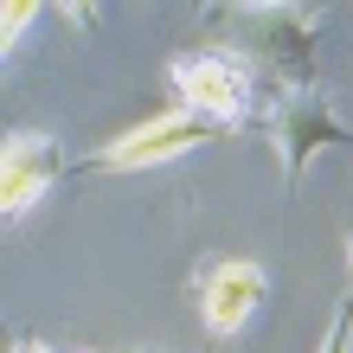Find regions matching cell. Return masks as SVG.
Returning a JSON list of instances; mask_svg holds the SVG:
<instances>
[{
  "label": "cell",
  "instance_id": "cell-6",
  "mask_svg": "<svg viewBox=\"0 0 353 353\" xmlns=\"http://www.w3.org/2000/svg\"><path fill=\"white\" fill-rule=\"evenodd\" d=\"M58 168H65V154H58L52 135H32V129L7 135V168H0V205H7V219H19L39 193H52Z\"/></svg>",
  "mask_w": 353,
  "mask_h": 353
},
{
  "label": "cell",
  "instance_id": "cell-8",
  "mask_svg": "<svg viewBox=\"0 0 353 353\" xmlns=\"http://www.w3.org/2000/svg\"><path fill=\"white\" fill-rule=\"evenodd\" d=\"M32 19V7H7V46H19V26Z\"/></svg>",
  "mask_w": 353,
  "mask_h": 353
},
{
  "label": "cell",
  "instance_id": "cell-5",
  "mask_svg": "<svg viewBox=\"0 0 353 353\" xmlns=\"http://www.w3.org/2000/svg\"><path fill=\"white\" fill-rule=\"evenodd\" d=\"M263 270L257 263H244V257H225V263H212L199 276V315H205V327H212L219 341H232V334H244V321L263 308Z\"/></svg>",
  "mask_w": 353,
  "mask_h": 353
},
{
  "label": "cell",
  "instance_id": "cell-2",
  "mask_svg": "<svg viewBox=\"0 0 353 353\" xmlns=\"http://www.w3.org/2000/svg\"><path fill=\"white\" fill-rule=\"evenodd\" d=\"M263 129L270 141H276V161H283V186L296 193L302 174H308V161H315L321 148H347V122L327 110V97L315 84H302V90H276L270 97V116H263Z\"/></svg>",
  "mask_w": 353,
  "mask_h": 353
},
{
  "label": "cell",
  "instance_id": "cell-1",
  "mask_svg": "<svg viewBox=\"0 0 353 353\" xmlns=\"http://www.w3.org/2000/svg\"><path fill=\"white\" fill-rule=\"evenodd\" d=\"M205 19L232 32L212 46L238 52L251 71H263L270 90L315 84V7H212Z\"/></svg>",
  "mask_w": 353,
  "mask_h": 353
},
{
  "label": "cell",
  "instance_id": "cell-9",
  "mask_svg": "<svg viewBox=\"0 0 353 353\" xmlns=\"http://www.w3.org/2000/svg\"><path fill=\"white\" fill-rule=\"evenodd\" d=\"M347 257H353V238H347Z\"/></svg>",
  "mask_w": 353,
  "mask_h": 353
},
{
  "label": "cell",
  "instance_id": "cell-3",
  "mask_svg": "<svg viewBox=\"0 0 353 353\" xmlns=\"http://www.w3.org/2000/svg\"><path fill=\"white\" fill-rule=\"evenodd\" d=\"M251 84H257V71L244 65L238 52H225V46H199V52L174 58V97H180V110H193L205 122H225V129L244 122Z\"/></svg>",
  "mask_w": 353,
  "mask_h": 353
},
{
  "label": "cell",
  "instance_id": "cell-4",
  "mask_svg": "<svg viewBox=\"0 0 353 353\" xmlns=\"http://www.w3.org/2000/svg\"><path fill=\"white\" fill-rule=\"evenodd\" d=\"M219 135H232V129H225V122H205L193 110H168V116L141 122V129H129V135H116L90 168L97 174H141V168H161V161L199 148V141H219Z\"/></svg>",
  "mask_w": 353,
  "mask_h": 353
},
{
  "label": "cell",
  "instance_id": "cell-7",
  "mask_svg": "<svg viewBox=\"0 0 353 353\" xmlns=\"http://www.w3.org/2000/svg\"><path fill=\"white\" fill-rule=\"evenodd\" d=\"M347 341H353V283H347V302H341V315H334V327H327V341H321V353H347Z\"/></svg>",
  "mask_w": 353,
  "mask_h": 353
}]
</instances>
